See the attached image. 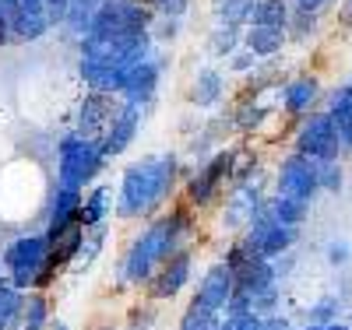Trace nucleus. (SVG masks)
<instances>
[{"label": "nucleus", "instance_id": "nucleus-1", "mask_svg": "<svg viewBox=\"0 0 352 330\" xmlns=\"http://www.w3.org/2000/svg\"><path fill=\"white\" fill-rule=\"evenodd\" d=\"M197 235V211L176 197L166 211L141 222V228L127 239V246L116 263V285L120 288H144L148 278L159 271L180 246H194Z\"/></svg>", "mask_w": 352, "mask_h": 330}, {"label": "nucleus", "instance_id": "nucleus-2", "mask_svg": "<svg viewBox=\"0 0 352 330\" xmlns=\"http://www.w3.org/2000/svg\"><path fill=\"white\" fill-rule=\"evenodd\" d=\"M180 183H184V158L176 152H155L141 155L138 162H127L120 169V179H116L113 218L127 225L155 218L180 197Z\"/></svg>", "mask_w": 352, "mask_h": 330}, {"label": "nucleus", "instance_id": "nucleus-3", "mask_svg": "<svg viewBox=\"0 0 352 330\" xmlns=\"http://www.w3.org/2000/svg\"><path fill=\"white\" fill-rule=\"evenodd\" d=\"M232 172H236V148H215L208 158H201L194 169L184 172L180 183V200L194 211H204V207L222 204L226 190L232 187Z\"/></svg>", "mask_w": 352, "mask_h": 330}, {"label": "nucleus", "instance_id": "nucleus-4", "mask_svg": "<svg viewBox=\"0 0 352 330\" xmlns=\"http://www.w3.org/2000/svg\"><path fill=\"white\" fill-rule=\"evenodd\" d=\"M106 155L99 141L81 137L74 130H67L60 141H56V183L71 187V190H88L92 183H99V176L106 169Z\"/></svg>", "mask_w": 352, "mask_h": 330}, {"label": "nucleus", "instance_id": "nucleus-5", "mask_svg": "<svg viewBox=\"0 0 352 330\" xmlns=\"http://www.w3.org/2000/svg\"><path fill=\"white\" fill-rule=\"evenodd\" d=\"M152 21H155V11L148 4H141V0H102L88 36L102 43H134L148 36Z\"/></svg>", "mask_w": 352, "mask_h": 330}, {"label": "nucleus", "instance_id": "nucleus-6", "mask_svg": "<svg viewBox=\"0 0 352 330\" xmlns=\"http://www.w3.org/2000/svg\"><path fill=\"white\" fill-rule=\"evenodd\" d=\"M46 235L43 232H21L0 253V263H4V274L11 278V288L18 292H36L43 263H46Z\"/></svg>", "mask_w": 352, "mask_h": 330}, {"label": "nucleus", "instance_id": "nucleus-7", "mask_svg": "<svg viewBox=\"0 0 352 330\" xmlns=\"http://www.w3.org/2000/svg\"><path fill=\"white\" fill-rule=\"evenodd\" d=\"M194 267H197V246H180L166 263H159V271L144 285V298L148 303H173L187 292V285L194 281Z\"/></svg>", "mask_w": 352, "mask_h": 330}, {"label": "nucleus", "instance_id": "nucleus-8", "mask_svg": "<svg viewBox=\"0 0 352 330\" xmlns=\"http://www.w3.org/2000/svg\"><path fill=\"white\" fill-rule=\"evenodd\" d=\"M296 152L317 162H342V137L331 123V116L324 109H310L300 119V130H296Z\"/></svg>", "mask_w": 352, "mask_h": 330}, {"label": "nucleus", "instance_id": "nucleus-9", "mask_svg": "<svg viewBox=\"0 0 352 330\" xmlns=\"http://www.w3.org/2000/svg\"><path fill=\"white\" fill-rule=\"evenodd\" d=\"M268 197L264 193V176H250V179H240V183H232L219 204V225L232 235H243V228L250 225L257 204Z\"/></svg>", "mask_w": 352, "mask_h": 330}, {"label": "nucleus", "instance_id": "nucleus-10", "mask_svg": "<svg viewBox=\"0 0 352 330\" xmlns=\"http://www.w3.org/2000/svg\"><path fill=\"white\" fill-rule=\"evenodd\" d=\"M278 197H296V200H307L314 204V197L320 193L317 190V158H307L300 152H292L278 162L275 169V190Z\"/></svg>", "mask_w": 352, "mask_h": 330}, {"label": "nucleus", "instance_id": "nucleus-11", "mask_svg": "<svg viewBox=\"0 0 352 330\" xmlns=\"http://www.w3.org/2000/svg\"><path fill=\"white\" fill-rule=\"evenodd\" d=\"M162 74H166V49H152L148 56L141 60L138 67L127 71L124 78V88H120V99L127 102H138L148 109L155 99H159V88H162Z\"/></svg>", "mask_w": 352, "mask_h": 330}, {"label": "nucleus", "instance_id": "nucleus-12", "mask_svg": "<svg viewBox=\"0 0 352 330\" xmlns=\"http://www.w3.org/2000/svg\"><path fill=\"white\" fill-rule=\"evenodd\" d=\"M144 113H148L144 106H138V102H127V99H120V109H116V116H113L109 130H106V134L99 137V148H102V155H106L109 162L131 152V144H134V141H138V134H141Z\"/></svg>", "mask_w": 352, "mask_h": 330}, {"label": "nucleus", "instance_id": "nucleus-13", "mask_svg": "<svg viewBox=\"0 0 352 330\" xmlns=\"http://www.w3.org/2000/svg\"><path fill=\"white\" fill-rule=\"evenodd\" d=\"M116 109H120V95H106V92H88V88H85L81 102L74 106V134L99 141V137H102V134L109 130V123H113Z\"/></svg>", "mask_w": 352, "mask_h": 330}, {"label": "nucleus", "instance_id": "nucleus-14", "mask_svg": "<svg viewBox=\"0 0 352 330\" xmlns=\"http://www.w3.org/2000/svg\"><path fill=\"white\" fill-rule=\"evenodd\" d=\"M232 292H236V278H232V271L222 260H215V263L204 267V274H201V281L194 288V303L204 306V309H212V313H222L226 303L232 298Z\"/></svg>", "mask_w": 352, "mask_h": 330}, {"label": "nucleus", "instance_id": "nucleus-15", "mask_svg": "<svg viewBox=\"0 0 352 330\" xmlns=\"http://www.w3.org/2000/svg\"><path fill=\"white\" fill-rule=\"evenodd\" d=\"M226 92H229L226 71H219V67H197L190 84H187V102L197 113H215L222 106Z\"/></svg>", "mask_w": 352, "mask_h": 330}, {"label": "nucleus", "instance_id": "nucleus-16", "mask_svg": "<svg viewBox=\"0 0 352 330\" xmlns=\"http://www.w3.org/2000/svg\"><path fill=\"white\" fill-rule=\"evenodd\" d=\"M317 99H320V81H317V74H296L292 81H285V84L278 88V106H282V113H289V116H307V113L317 106Z\"/></svg>", "mask_w": 352, "mask_h": 330}, {"label": "nucleus", "instance_id": "nucleus-17", "mask_svg": "<svg viewBox=\"0 0 352 330\" xmlns=\"http://www.w3.org/2000/svg\"><path fill=\"white\" fill-rule=\"evenodd\" d=\"M272 116V106L268 102H261L257 92H243L236 102L229 106V127L243 134V137H254L261 127H264V119Z\"/></svg>", "mask_w": 352, "mask_h": 330}, {"label": "nucleus", "instance_id": "nucleus-18", "mask_svg": "<svg viewBox=\"0 0 352 330\" xmlns=\"http://www.w3.org/2000/svg\"><path fill=\"white\" fill-rule=\"evenodd\" d=\"M113 204H116V187L113 183H92L81 193V207H78V222L85 228L106 225L113 218Z\"/></svg>", "mask_w": 352, "mask_h": 330}, {"label": "nucleus", "instance_id": "nucleus-19", "mask_svg": "<svg viewBox=\"0 0 352 330\" xmlns=\"http://www.w3.org/2000/svg\"><path fill=\"white\" fill-rule=\"evenodd\" d=\"M285 46H289V39H285L282 28H264V25H247V28H243L240 49L254 53L261 64H264V60H278V56L285 53Z\"/></svg>", "mask_w": 352, "mask_h": 330}, {"label": "nucleus", "instance_id": "nucleus-20", "mask_svg": "<svg viewBox=\"0 0 352 330\" xmlns=\"http://www.w3.org/2000/svg\"><path fill=\"white\" fill-rule=\"evenodd\" d=\"M247 243L264 257V260H278L285 257L292 246H296V239H300V228H289V225H272V228H264V232H254V235H243Z\"/></svg>", "mask_w": 352, "mask_h": 330}, {"label": "nucleus", "instance_id": "nucleus-21", "mask_svg": "<svg viewBox=\"0 0 352 330\" xmlns=\"http://www.w3.org/2000/svg\"><path fill=\"white\" fill-rule=\"evenodd\" d=\"M78 207H81V190L60 187L53 183L50 197H46V225H64L78 218Z\"/></svg>", "mask_w": 352, "mask_h": 330}, {"label": "nucleus", "instance_id": "nucleus-22", "mask_svg": "<svg viewBox=\"0 0 352 330\" xmlns=\"http://www.w3.org/2000/svg\"><path fill=\"white\" fill-rule=\"evenodd\" d=\"M324 113L331 116V123H335V130L342 137V148H352V81L342 84L338 92L328 99Z\"/></svg>", "mask_w": 352, "mask_h": 330}, {"label": "nucleus", "instance_id": "nucleus-23", "mask_svg": "<svg viewBox=\"0 0 352 330\" xmlns=\"http://www.w3.org/2000/svg\"><path fill=\"white\" fill-rule=\"evenodd\" d=\"M243 43V28H229V25H212L204 36V56L212 60H229Z\"/></svg>", "mask_w": 352, "mask_h": 330}, {"label": "nucleus", "instance_id": "nucleus-24", "mask_svg": "<svg viewBox=\"0 0 352 330\" xmlns=\"http://www.w3.org/2000/svg\"><path fill=\"white\" fill-rule=\"evenodd\" d=\"M50 320H53L50 292H25V309H21L18 330H46Z\"/></svg>", "mask_w": 352, "mask_h": 330}, {"label": "nucleus", "instance_id": "nucleus-25", "mask_svg": "<svg viewBox=\"0 0 352 330\" xmlns=\"http://www.w3.org/2000/svg\"><path fill=\"white\" fill-rule=\"evenodd\" d=\"M53 32V25L46 14H32V11H21L14 21H11V43L25 46V43H39Z\"/></svg>", "mask_w": 352, "mask_h": 330}, {"label": "nucleus", "instance_id": "nucleus-26", "mask_svg": "<svg viewBox=\"0 0 352 330\" xmlns=\"http://www.w3.org/2000/svg\"><path fill=\"white\" fill-rule=\"evenodd\" d=\"M99 8H102V0H71L67 14H64V32H71L74 39L88 36V28H92V18H96Z\"/></svg>", "mask_w": 352, "mask_h": 330}, {"label": "nucleus", "instance_id": "nucleus-27", "mask_svg": "<svg viewBox=\"0 0 352 330\" xmlns=\"http://www.w3.org/2000/svg\"><path fill=\"white\" fill-rule=\"evenodd\" d=\"M289 14H292V4H289V0H257V4H254V14H250V25L282 28V32H285Z\"/></svg>", "mask_w": 352, "mask_h": 330}, {"label": "nucleus", "instance_id": "nucleus-28", "mask_svg": "<svg viewBox=\"0 0 352 330\" xmlns=\"http://www.w3.org/2000/svg\"><path fill=\"white\" fill-rule=\"evenodd\" d=\"M222 323V313H212V309H204L197 306L194 298L180 309V320H176V330H219Z\"/></svg>", "mask_w": 352, "mask_h": 330}, {"label": "nucleus", "instance_id": "nucleus-29", "mask_svg": "<svg viewBox=\"0 0 352 330\" xmlns=\"http://www.w3.org/2000/svg\"><path fill=\"white\" fill-rule=\"evenodd\" d=\"M320 28V14L314 11H303V8H292L289 14V25H285V39L289 43H310Z\"/></svg>", "mask_w": 352, "mask_h": 330}, {"label": "nucleus", "instance_id": "nucleus-30", "mask_svg": "<svg viewBox=\"0 0 352 330\" xmlns=\"http://www.w3.org/2000/svg\"><path fill=\"white\" fill-rule=\"evenodd\" d=\"M272 207H275L278 225H289V228H300V225L310 218V204H307V200H296V197H278V193H272Z\"/></svg>", "mask_w": 352, "mask_h": 330}, {"label": "nucleus", "instance_id": "nucleus-31", "mask_svg": "<svg viewBox=\"0 0 352 330\" xmlns=\"http://www.w3.org/2000/svg\"><path fill=\"white\" fill-rule=\"evenodd\" d=\"M254 4L257 0H226V4L215 14V25H229V28H247L250 25V14H254Z\"/></svg>", "mask_w": 352, "mask_h": 330}, {"label": "nucleus", "instance_id": "nucleus-32", "mask_svg": "<svg viewBox=\"0 0 352 330\" xmlns=\"http://www.w3.org/2000/svg\"><path fill=\"white\" fill-rule=\"evenodd\" d=\"M180 36H184V18H162V14H155V21H152V28H148V39H152L159 49H169Z\"/></svg>", "mask_w": 352, "mask_h": 330}, {"label": "nucleus", "instance_id": "nucleus-33", "mask_svg": "<svg viewBox=\"0 0 352 330\" xmlns=\"http://www.w3.org/2000/svg\"><path fill=\"white\" fill-rule=\"evenodd\" d=\"M21 309H25V292L8 288L4 295H0V330H18Z\"/></svg>", "mask_w": 352, "mask_h": 330}, {"label": "nucleus", "instance_id": "nucleus-34", "mask_svg": "<svg viewBox=\"0 0 352 330\" xmlns=\"http://www.w3.org/2000/svg\"><path fill=\"white\" fill-rule=\"evenodd\" d=\"M342 187H345L342 162H317V190L320 193H342Z\"/></svg>", "mask_w": 352, "mask_h": 330}, {"label": "nucleus", "instance_id": "nucleus-35", "mask_svg": "<svg viewBox=\"0 0 352 330\" xmlns=\"http://www.w3.org/2000/svg\"><path fill=\"white\" fill-rule=\"evenodd\" d=\"M155 320H159V306L148 303V298H144V303H134L127 309V330H152Z\"/></svg>", "mask_w": 352, "mask_h": 330}, {"label": "nucleus", "instance_id": "nucleus-36", "mask_svg": "<svg viewBox=\"0 0 352 330\" xmlns=\"http://www.w3.org/2000/svg\"><path fill=\"white\" fill-rule=\"evenodd\" d=\"M278 303H282V281H275V285H268L264 292L254 295V313H257L261 320H264V316H272V313H282Z\"/></svg>", "mask_w": 352, "mask_h": 330}, {"label": "nucleus", "instance_id": "nucleus-37", "mask_svg": "<svg viewBox=\"0 0 352 330\" xmlns=\"http://www.w3.org/2000/svg\"><path fill=\"white\" fill-rule=\"evenodd\" d=\"M257 67H261V60L254 53H247V49H236V53L226 60V71L232 78H250V74H257Z\"/></svg>", "mask_w": 352, "mask_h": 330}, {"label": "nucleus", "instance_id": "nucleus-38", "mask_svg": "<svg viewBox=\"0 0 352 330\" xmlns=\"http://www.w3.org/2000/svg\"><path fill=\"white\" fill-rule=\"evenodd\" d=\"M338 298L335 295H324L317 306H310V313H307V323H320V327H328V323H335L338 320Z\"/></svg>", "mask_w": 352, "mask_h": 330}, {"label": "nucleus", "instance_id": "nucleus-39", "mask_svg": "<svg viewBox=\"0 0 352 330\" xmlns=\"http://www.w3.org/2000/svg\"><path fill=\"white\" fill-rule=\"evenodd\" d=\"M190 8H194V0H159L155 14H162V18H187Z\"/></svg>", "mask_w": 352, "mask_h": 330}, {"label": "nucleus", "instance_id": "nucleus-40", "mask_svg": "<svg viewBox=\"0 0 352 330\" xmlns=\"http://www.w3.org/2000/svg\"><path fill=\"white\" fill-rule=\"evenodd\" d=\"M67 4H71V0H46V18H50V25H53V28H64Z\"/></svg>", "mask_w": 352, "mask_h": 330}, {"label": "nucleus", "instance_id": "nucleus-41", "mask_svg": "<svg viewBox=\"0 0 352 330\" xmlns=\"http://www.w3.org/2000/svg\"><path fill=\"white\" fill-rule=\"evenodd\" d=\"M349 257H352V250H349V243H345V239H335V243L328 246V263L342 267V263H349Z\"/></svg>", "mask_w": 352, "mask_h": 330}, {"label": "nucleus", "instance_id": "nucleus-42", "mask_svg": "<svg viewBox=\"0 0 352 330\" xmlns=\"http://www.w3.org/2000/svg\"><path fill=\"white\" fill-rule=\"evenodd\" d=\"M261 330H296V327H292V320L285 313H272L261 320Z\"/></svg>", "mask_w": 352, "mask_h": 330}, {"label": "nucleus", "instance_id": "nucleus-43", "mask_svg": "<svg viewBox=\"0 0 352 330\" xmlns=\"http://www.w3.org/2000/svg\"><path fill=\"white\" fill-rule=\"evenodd\" d=\"M232 330H261V316L257 313H247L240 320H232Z\"/></svg>", "mask_w": 352, "mask_h": 330}, {"label": "nucleus", "instance_id": "nucleus-44", "mask_svg": "<svg viewBox=\"0 0 352 330\" xmlns=\"http://www.w3.org/2000/svg\"><path fill=\"white\" fill-rule=\"evenodd\" d=\"M331 4V0H296V4H292V8H303V11H314V14H320V11H324Z\"/></svg>", "mask_w": 352, "mask_h": 330}, {"label": "nucleus", "instance_id": "nucleus-45", "mask_svg": "<svg viewBox=\"0 0 352 330\" xmlns=\"http://www.w3.org/2000/svg\"><path fill=\"white\" fill-rule=\"evenodd\" d=\"M0 11L8 14V21H14L21 14V0H0Z\"/></svg>", "mask_w": 352, "mask_h": 330}, {"label": "nucleus", "instance_id": "nucleus-46", "mask_svg": "<svg viewBox=\"0 0 352 330\" xmlns=\"http://www.w3.org/2000/svg\"><path fill=\"white\" fill-rule=\"evenodd\" d=\"M4 46H11V21H8L4 11H0V49Z\"/></svg>", "mask_w": 352, "mask_h": 330}, {"label": "nucleus", "instance_id": "nucleus-47", "mask_svg": "<svg viewBox=\"0 0 352 330\" xmlns=\"http://www.w3.org/2000/svg\"><path fill=\"white\" fill-rule=\"evenodd\" d=\"M21 11H32V14H46V0H21Z\"/></svg>", "mask_w": 352, "mask_h": 330}, {"label": "nucleus", "instance_id": "nucleus-48", "mask_svg": "<svg viewBox=\"0 0 352 330\" xmlns=\"http://www.w3.org/2000/svg\"><path fill=\"white\" fill-rule=\"evenodd\" d=\"M46 330H71V323H67V320H60V316H53Z\"/></svg>", "mask_w": 352, "mask_h": 330}, {"label": "nucleus", "instance_id": "nucleus-49", "mask_svg": "<svg viewBox=\"0 0 352 330\" xmlns=\"http://www.w3.org/2000/svg\"><path fill=\"white\" fill-rule=\"evenodd\" d=\"M342 21L352 25V0H342Z\"/></svg>", "mask_w": 352, "mask_h": 330}, {"label": "nucleus", "instance_id": "nucleus-50", "mask_svg": "<svg viewBox=\"0 0 352 330\" xmlns=\"http://www.w3.org/2000/svg\"><path fill=\"white\" fill-rule=\"evenodd\" d=\"M324 330H349V323H338V320H335V323H328Z\"/></svg>", "mask_w": 352, "mask_h": 330}, {"label": "nucleus", "instance_id": "nucleus-51", "mask_svg": "<svg viewBox=\"0 0 352 330\" xmlns=\"http://www.w3.org/2000/svg\"><path fill=\"white\" fill-rule=\"evenodd\" d=\"M222 4H226V0H208V8H212V11H219Z\"/></svg>", "mask_w": 352, "mask_h": 330}, {"label": "nucleus", "instance_id": "nucleus-52", "mask_svg": "<svg viewBox=\"0 0 352 330\" xmlns=\"http://www.w3.org/2000/svg\"><path fill=\"white\" fill-rule=\"evenodd\" d=\"M300 330H324V327H320V323H307V327H300Z\"/></svg>", "mask_w": 352, "mask_h": 330}, {"label": "nucleus", "instance_id": "nucleus-53", "mask_svg": "<svg viewBox=\"0 0 352 330\" xmlns=\"http://www.w3.org/2000/svg\"><path fill=\"white\" fill-rule=\"evenodd\" d=\"M99 330H127V327H99Z\"/></svg>", "mask_w": 352, "mask_h": 330}, {"label": "nucleus", "instance_id": "nucleus-54", "mask_svg": "<svg viewBox=\"0 0 352 330\" xmlns=\"http://www.w3.org/2000/svg\"><path fill=\"white\" fill-rule=\"evenodd\" d=\"M289 4H296V0H289Z\"/></svg>", "mask_w": 352, "mask_h": 330}, {"label": "nucleus", "instance_id": "nucleus-55", "mask_svg": "<svg viewBox=\"0 0 352 330\" xmlns=\"http://www.w3.org/2000/svg\"><path fill=\"white\" fill-rule=\"evenodd\" d=\"M349 330H352V327H349Z\"/></svg>", "mask_w": 352, "mask_h": 330}]
</instances>
